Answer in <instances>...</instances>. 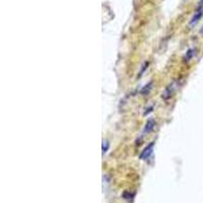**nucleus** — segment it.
<instances>
[{"label": "nucleus", "mask_w": 203, "mask_h": 203, "mask_svg": "<svg viewBox=\"0 0 203 203\" xmlns=\"http://www.w3.org/2000/svg\"><path fill=\"white\" fill-rule=\"evenodd\" d=\"M202 15H203V0H200L198 8H197V10H196L195 14L193 15V17H192L191 22H190V24H191V26L196 24L198 22H199L200 18L202 17Z\"/></svg>", "instance_id": "obj_1"}, {"label": "nucleus", "mask_w": 203, "mask_h": 203, "mask_svg": "<svg viewBox=\"0 0 203 203\" xmlns=\"http://www.w3.org/2000/svg\"><path fill=\"white\" fill-rule=\"evenodd\" d=\"M176 87H176V82H173V83H171V84H169L168 87H167V89H165L164 93H163V95H162L163 99H164V100L171 99V98L173 97L174 93H175Z\"/></svg>", "instance_id": "obj_2"}, {"label": "nucleus", "mask_w": 203, "mask_h": 203, "mask_svg": "<svg viewBox=\"0 0 203 203\" xmlns=\"http://www.w3.org/2000/svg\"><path fill=\"white\" fill-rule=\"evenodd\" d=\"M153 146H154V141L150 142V143L148 144L143 150H142L141 154H140V156H139L140 160H146V158H149V156L152 152V149H153Z\"/></svg>", "instance_id": "obj_3"}, {"label": "nucleus", "mask_w": 203, "mask_h": 203, "mask_svg": "<svg viewBox=\"0 0 203 203\" xmlns=\"http://www.w3.org/2000/svg\"><path fill=\"white\" fill-rule=\"evenodd\" d=\"M156 122L154 119H149V120L146 122L145 126H144V129H143V134H147V133L151 132L152 130L154 129V126H156Z\"/></svg>", "instance_id": "obj_4"}, {"label": "nucleus", "mask_w": 203, "mask_h": 203, "mask_svg": "<svg viewBox=\"0 0 203 203\" xmlns=\"http://www.w3.org/2000/svg\"><path fill=\"white\" fill-rule=\"evenodd\" d=\"M152 81H150L149 83H147V84L145 85V87H143V89H141V95H148L149 93V91H150V89H151V87H152Z\"/></svg>", "instance_id": "obj_5"}, {"label": "nucleus", "mask_w": 203, "mask_h": 203, "mask_svg": "<svg viewBox=\"0 0 203 203\" xmlns=\"http://www.w3.org/2000/svg\"><path fill=\"white\" fill-rule=\"evenodd\" d=\"M194 52H195V50H194V49L188 50L187 53H186V55H185V57H184V61H185V62L189 61V60L194 56Z\"/></svg>", "instance_id": "obj_6"}, {"label": "nucleus", "mask_w": 203, "mask_h": 203, "mask_svg": "<svg viewBox=\"0 0 203 203\" xmlns=\"http://www.w3.org/2000/svg\"><path fill=\"white\" fill-rule=\"evenodd\" d=\"M108 147H109V143L108 141H106V140H104V143H103V152H106L107 150H108Z\"/></svg>", "instance_id": "obj_7"}, {"label": "nucleus", "mask_w": 203, "mask_h": 203, "mask_svg": "<svg viewBox=\"0 0 203 203\" xmlns=\"http://www.w3.org/2000/svg\"><path fill=\"white\" fill-rule=\"evenodd\" d=\"M152 109H153V107H150V108H148L147 111H145V113H144V116H145V115H148V114H149V113L152 111Z\"/></svg>", "instance_id": "obj_8"}, {"label": "nucleus", "mask_w": 203, "mask_h": 203, "mask_svg": "<svg viewBox=\"0 0 203 203\" xmlns=\"http://www.w3.org/2000/svg\"><path fill=\"white\" fill-rule=\"evenodd\" d=\"M200 34H202V35H203V27H202V30L200 31Z\"/></svg>", "instance_id": "obj_9"}]
</instances>
